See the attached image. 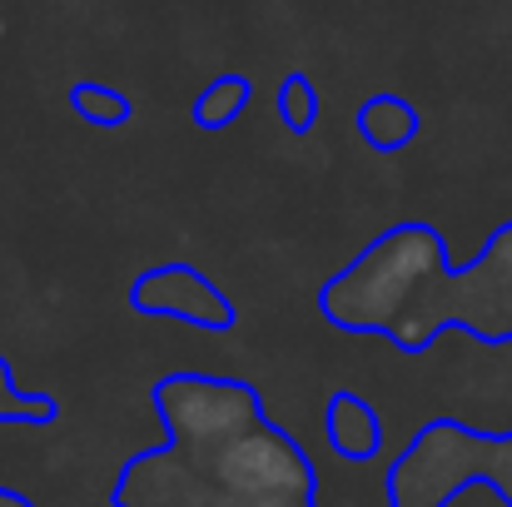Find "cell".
<instances>
[{
	"instance_id": "277c9868",
	"label": "cell",
	"mask_w": 512,
	"mask_h": 507,
	"mask_svg": "<svg viewBox=\"0 0 512 507\" xmlns=\"http://www.w3.org/2000/svg\"><path fill=\"white\" fill-rule=\"evenodd\" d=\"M209 468L214 483H224L229 493L244 498H289V503H314V463L309 453L279 433L269 418L209 453H189Z\"/></svg>"
},
{
	"instance_id": "7c38bea8",
	"label": "cell",
	"mask_w": 512,
	"mask_h": 507,
	"mask_svg": "<svg viewBox=\"0 0 512 507\" xmlns=\"http://www.w3.org/2000/svg\"><path fill=\"white\" fill-rule=\"evenodd\" d=\"M274 105H279L284 130H294V135H309L314 120H319V90H314V80L304 70H294V75L279 80V100Z\"/></svg>"
},
{
	"instance_id": "8fae6325",
	"label": "cell",
	"mask_w": 512,
	"mask_h": 507,
	"mask_svg": "<svg viewBox=\"0 0 512 507\" xmlns=\"http://www.w3.org/2000/svg\"><path fill=\"white\" fill-rule=\"evenodd\" d=\"M0 423H15V428H45L55 423V403L45 393H20L10 363L0 358Z\"/></svg>"
},
{
	"instance_id": "7a4b0ae2",
	"label": "cell",
	"mask_w": 512,
	"mask_h": 507,
	"mask_svg": "<svg viewBox=\"0 0 512 507\" xmlns=\"http://www.w3.org/2000/svg\"><path fill=\"white\" fill-rule=\"evenodd\" d=\"M463 483H488L512 507V438H483L463 423H428L393 463V507H443Z\"/></svg>"
},
{
	"instance_id": "6da1fadb",
	"label": "cell",
	"mask_w": 512,
	"mask_h": 507,
	"mask_svg": "<svg viewBox=\"0 0 512 507\" xmlns=\"http://www.w3.org/2000/svg\"><path fill=\"white\" fill-rule=\"evenodd\" d=\"M324 319L348 334H383L418 353L438 329H468L483 343H512V224L453 269L438 229L393 224L319 294Z\"/></svg>"
},
{
	"instance_id": "5b68a950",
	"label": "cell",
	"mask_w": 512,
	"mask_h": 507,
	"mask_svg": "<svg viewBox=\"0 0 512 507\" xmlns=\"http://www.w3.org/2000/svg\"><path fill=\"white\" fill-rule=\"evenodd\" d=\"M115 507H314L289 503V498H244L229 493L224 483L209 478V468L179 448H150L140 453L120 483H115Z\"/></svg>"
},
{
	"instance_id": "3957f363",
	"label": "cell",
	"mask_w": 512,
	"mask_h": 507,
	"mask_svg": "<svg viewBox=\"0 0 512 507\" xmlns=\"http://www.w3.org/2000/svg\"><path fill=\"white\" fill-rule=\"evenodd\" d=\"M155 408L170 428V448L179 453H209L264 423V403L249 383L199 373H174L155 383Z\"/></svg>"
},
{
	"instance_id": "ba28073f",
	"label": "cell",
	"mask_w": 512,
	"mask_h": 507,
	"mask_svg": "<svg viewBox=\"0 0 512 507\" xmlns=\"http://www.w3.org/2000/svg\"><path fill=\"white\" fill-rule=\"evenodd\" d=\"M353 125H358L363 145L393 155V150L413 145V135H418V110H413L403 95H368V100L358 105Z\"/></svg>"
},
{
	"instance_id": "9c48e42d",
	"label": "cell",
	"mask_w": 512,
	"mask_h": 507,
	"mask_svg": "<svg viewBox=\"0 0 512 507\" xmlns=\"http://www.w3.org/2000/svg\"><path fill=\"white\" fill-rule=\"evenodd\" d=\"M249 100H254L249 75H219V80H209V85L194 95L189 120H194L199 130H229V125L249 110Z\"/></svg>"
},
{
	"instance_id": "4fadbf2b",
	"label": "cell",
	"mask_w": 512,
	"mask_h": 507,
	"mask_svg": "<svg viewBox=\"0 0 512 507\" xmlns=\"http://www.w3.org/2000/svg\"><path fill=\"white\" fill-rule=\"evenodd\" d=\"M0 507H30V503H25L20 493H5V488H0Z\"/></svg>"
},
{
	"instance_id": "8992f818",
	"label": "cell",
	"mask_w": 512,
	"mask_h": 507,
	"mask_svg": "<svg viewBox=\"0 0 512 507\" xmlns=\"http://www.w3.org/2000/svg\"><path fill=\"white\" fill-rule=\"evenodd\" d=\"M130 304L150 319H179V324H194V329H209V334H224L234 329V304L219 284H209L194 264H155L135 279L130 289Z\"/></svg>"
},
{
	"instance_id": "30bf717a",
	"label": "cell",
	"mask_w": 512,
	"mask_h": 507,
	"mask_svg": "<svg viewBox=\"0 0 512 507\" xmlns=\"http://www.w3.org/2000/svg\"><path fill=\"white\" fill-rule=\"evenodd\" d=\"M70 110H75L85 125H100V130H120V125H130V115H135L130 95H120V90H110V85H100V80H75V85H70Z\"/></svg>"
},
{
	"instance_id": "52a82bcc",
	"label": "cell",
	"mask_w": 512,
	"mask_h": 507,
	"mask_svg": "<svg viewBox=\"0 0 512 507\" xmlns=\"http://www.w3.org/2000/svg\"><path fill=\"white\" fill-rule=\"evenodd\" d=\"M329 443L348 463H368L383 448V423L358 393H334L329 398Z\"/></svg>"
}]
</instances>
